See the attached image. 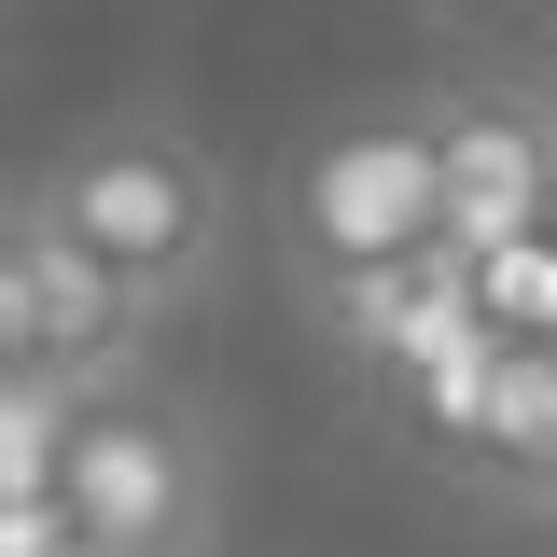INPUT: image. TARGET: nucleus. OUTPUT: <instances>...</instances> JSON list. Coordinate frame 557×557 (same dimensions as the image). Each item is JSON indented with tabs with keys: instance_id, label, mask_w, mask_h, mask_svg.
Instances as JSON below:
<instances>
[{
	"instance_id": "1",
	"label": "nucleus",
	"mask_w": 557,
	"mask_h": 557,
	"mask_svg": "<svg viewBox=\"0 0 557 557\" xmlns=\"http://www.w3.org/2000/svg\"><path fill=\"white\" fill-rule=\"evenodd\" d=\"M28 196L57 209L153 321L196 307L209 278H223V251H237V196H223V168H209L182 126H98V139H70Z\"/></svg>"
},
{
	"instance_id": "2",
	"label": "nucleus",
	"mask_w": 557,
	"mask_h": 557,
	"mask_svg": "<svg viewBox=\"0 0 557 557\" xmlns=\"http://www.w3.org/2000/svg\"><path fill=\"white\" fill-rule=\"evenodd\" d=\"M57 516L84 557H209L223 544V446L168 376H126L70 418Z\"/></svg>"
},
{
	"instance_id": "3",
	"label": "nucleus",
	"mask_w": 557,
	"mask_h": 557,
	"mask_svg": "<svg viewBox=\"0 0 557 557\" xmlns=\"http://www.w3.org/2000/svg\"><path fill=\"white\" fill-rule=\"evenodd\" d=\"M446 251V126L405 112V126H348L293 168V265L348 293V278H391Z\"/></svg>"
},
{
	"instance_id": "4",
	"label": "nucleus",
	"mask_w": 557,
	"mask_h": 557,
	"mask_svg": "<svg viewBox=\"0 0 557 557\" xmlns=\"http://www.w3.org/2000/svg\"><path fill=\"white\" fill-rule=\"evenodd\" d=\"M0 362H14V376H57L84 405L126 391V376H153V307H139L42 196H14V223H0Z\"/></svg>"
},
{
	"instance_id": "5",
	"label": "nucleus",
	"mask_w": 557,
	"mask_h": 557,
	"mask_svg": "<svg viewBox=\"0 0 557 557\" xmlns=\"http://www.w3.org/2000/svg\"><path fill=\"white\" fill-rule=\"evenodd\" d=\"M446 126V251H516V237H544L557 223V98L544 84H516V98H460V112H432Z\"/></svg>"
},
{
	"instance_id": "6",
	"label": "nucleus",
	"mask_w": 557,
	"mask_h": 557,
	"mask_svg": "<svg viewBox=\"0 0 557 557\" xmlns=\"http://www.w3.org/2000/svg\"><path fill=\"white\" fill-rule=\"evenodd\" d=\"M474 446L516 474V502L557 474V335H502V362H487V405H474Z\"/></svg>"
},
{
	"instance_id": "7",
	"label": "nucleus",
	"mask_w": 557,
	"mask_h": 557,
	"mask_svg": "<svg viewBox=\"0 0 557 557\" xmlns=\"http://www.w3.org/2000/svg\"><path fill=\"white\" fill-rule=\"evenodd\" d=\"M530 516H544V530H557V474H544V487H530Z\"/></svg>"
}]
</instances>
